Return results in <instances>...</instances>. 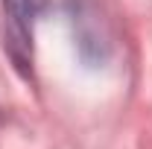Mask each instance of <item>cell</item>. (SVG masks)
Instances as JSON below:
<instances>
[{"mask_svg":"<svg viewBox=\"0 0 152 149\" xmlns=\"http://www.w3.org/2000/svg\"><path fill=\"white\" fill-rule=\"evenodd\" d=\"M44 0H3V47L20 73L32 64V23Z\"/></svg>","mask_w":152,"mask_h":149,"instance_id":"cell-1","label":"cell"}]
</instances>
